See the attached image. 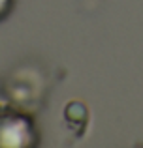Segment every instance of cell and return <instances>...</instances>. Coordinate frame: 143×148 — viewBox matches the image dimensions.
I'll return each instance as SVG.
<instances>
[{"instance_id":"obj_1","label":"cell","mask_w":143,"mask_h":148,"mask_svg":"<svg viewBox=\"0 0 143 148\" xmlns=\"http://www.w3.org/2000/svg\"><path fill=\"white\" fill-rule=\"evenodd\" d=\"M38 130L21 111L0 109V148H36Z\"/></svg>"},{"instance_id":"obj_3","label":"cell","mask_w":143,"mask_h":148,"mask_svg":"<svg viewBox=\"0 0 143 148\" xmlns=\"http://www.w3.org/2000/svg\"><path fill=\"white\" fill-rule=\"evenodd\" d=\"M0 109H2V90H0Z\"/></svg>"},{"instance_id":"obj_2","label":"cell","mask_w":143,"mask_h":148,"mask_svg":"<svg viewBox=\"0 0 143 148\" xmlns=\"http://www.w3.org/2000/svg\"><path fill=\"white\" fill-rule=\"evenodd\" d=\"M11 6H13V0H0V21L10 13Z\"/></svg>"}]
</instances>
